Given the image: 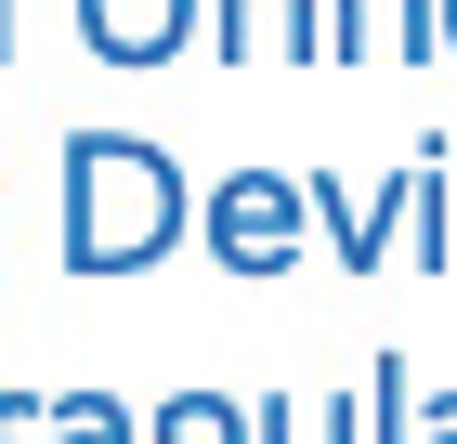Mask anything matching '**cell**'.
<instances>
[{
    "instance_id": "10",
    "label": "cell",
    "mask_w": 457,
    "mask_h": 444,
    "mask_svg": "<svg viewBox=\"0 0 457 444\" xmlns=\"http://www.w3.org/2000/svg\"><path fill=\"white\" fill-rule=\"evenodd\" d=\"M405 444H457V392H431V406H419V431H405Z\"/></svg>"
},
{
    "instance_id": "2",
    "label": "cell",
    "mask_w": 457,
    "mask_h": 444,
    "mask_svg": "<svg viewBox=\"0 0 457 444\" xmlns=\"http://www.w3.org/2000/svg\"><path fill=\"white\" fill-rule=\"evenodd\" d=\"M196 236H210V262L248 288V274H287L301 248H314V197H301L287 171H222L210 197H196Z\"/></svg>"
},
{
    "instance_id": "9",
    "label": "cell",
    "mask_w": 457,
    "mask_h": 444,
    "mask_svg": "<svg viewBox=\"0 0 457 444\" xmlns=\"http://www.w3.org/2000/svg\"><path fill=\"white\" fill-rule=\"evenodd\" d=\"M39 418H53V406H39V392H0V444H27Z\"/></svg>"
},
{
    "instance_id": "5",
    "label": "cell",
    "mask_w": 457,
    "mask_h": 444,
    "mask_svg": "<svg viewBox=\"0 0 457 444\" xmlns=\"http://www.w3.org/2000/svg\"><path fill=\"white\" fill-rule=\"evenodd\" d=\"M79 39L105 53V66H170L183 39H196V0H79Z\"/></svg>"
},
{
    "instance_id": "11",
    "label": "cell",
    "mask_w": 457,
    "mask_h": 444,
    "mask_svg": "<svg viewBox=\"0 0 457 444\" xmlns=\"http://www.w3.org/2000/svg\"><path fill=\"white\" fill-rule=\"evenodd\" d=\"M0 53H13V0H0Z\"/></svg>"
},
{
    "instance_id": "7",
    "label": "cell",
    "mask_w": 457,
    "mask_h": 444,
    "mask_svg": "<svg viewBox=\"0 0 457 444\" xmlns=\"http://www.w3.org/2000/svg\"><path fill=\"white\" fill-rule=\"evenodd\" d=\"M39 444H144V431H131V406H118V392H53Z\"/></svg>"
},
{
    "instance_id": "3",
    "label": "cell",
    "mask_w": 457,
    "mask_h": 444,
    "mask_svg": "<svg viewBox=\"0 0 457 444\" xmlns=\"http://www.w3.org/2000/svg\"><path fill=\"white\" fill-rule=\"evenodd\" d=\"M327 66H445V0H327Z\"/></svg>"
},
{
    "instance_id": "12",
    "label": "cell",
    "mask_w": 457,
    "mask_h": 444,
    "mask_svg": "<svg viewBox=\"0 0 457 444\" xmlns=\"http://www.w3.org/2000/svg\"><path fill=\"white\" fill-rule=\"evenodd\" d=\"M445 53H457V0H445Z\"/></svg>"
},
{
    "instance_id": "6",
    "label": "cell",
    "mask_w": 457,
    "mask_h": 444,
    "mask_svg": "<svg viewBox=\"0 0 457 444\" xmlns=\"http://www.w3.org/2000/svg\"><path fill=\"white\" fill-rule=\"evenodd\" d=\"M144 444H248V406L236 392H170V406L144 418Z\"/></svg>"
},
{
    "instance_id": "1",
    "label": "cell",
    "mask_w": 457,
    "mask_h": 444,
    "mask_svg": "<svg viewBox=\"0 0 457 444\" xmlns=\"http://www.w3.org/2000/svg\"><path fill=\"white\" fill-rule=\"evenodd\" d=\"M196 236L170 144L144 131H66V274H157Z\"/></svg>"
},
{
    "instance_id": "4",
    "label": "cell",
    "mask_w": 457,
    "mask_h": 444,
    "mask_svg": "<svg viewBox=\"0 0 457 444\" xmlns=\"http://www.w3.org/2000/svg\"><path fill=\"white\" fill-rule=\"evenodd\" d=\"M210 53H222V66H248V53L327 66V0H210Z\"/></svg>"
},
{
    "instance_id": "8",
    "label": "cell",
    "mask_w": 457,
    "mask_h": 444,
    "mask_svg": "<svg viewBox=\"0 0 457 444\" xmlns=\"http://www.w3.org/2000/svg\"><path fill=\"white\" fill-rule=\"evenodd\" d=\"M248 444H353V406H301V392H275V406H248Z\"/></svg>"
}]
</instances>
